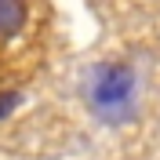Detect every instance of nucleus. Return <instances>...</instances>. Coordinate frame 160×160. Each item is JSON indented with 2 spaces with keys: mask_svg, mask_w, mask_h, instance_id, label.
<instances>
[{
  "mask_svg": "<svg viewBox=\"0 0 160 160\" xmlns=\"http://www.w3.org/2000/svg\"><path fill=\"white\" fill-rule=\"evenodd\" d=\"M135 95H138V80L128 66L120 62H109V66H98L88 80V102L91 109L98 113L102 120L109 124H120L128 120L131 109H135Z\"/></svg>",
  "mask_w": 160,
  "mask_h": 160,
  "instance_id": "obj_1",
  "label": "nucleus"
},
{
  "mask_svg": "<svg viewBox=\"0 0 160 160\" xmlns=\"http://www.w3.org/2000/svg\"><path fill=\"white\" fill-rule=\"evenodd\" d=\"M26 22V4L22 0H0V37H15Z\"/></svg>",
  "mask_w": 160,
  "mask_h": 160,
  "instance_id": "obj_2",
  "label": "nucleus"
},
{
  "mask_svg": "<svg viewBox=\"0 0 160 160\" xmlns=\"http://www.w3.org/2000/svg\"><path fill=\"white\" fill-rule=\"evenodd\" d=\"M15 106H18V95H15V91H8V95H0V117H8V113L15 109Z\"/></svg>",
  "mask_w": 160,
  "mask_h": 160,
  "instance_id": "obj_3",
  "label": "nucleus"
}]
</instances>
